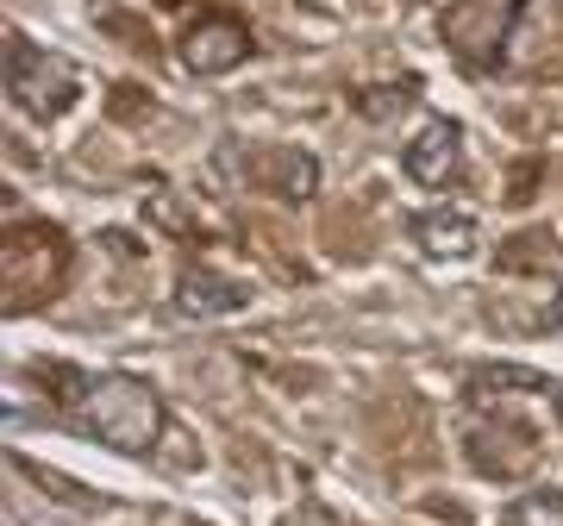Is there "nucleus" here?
Segmentation results:
<instances>
[{
  "label": "nucleus",
  "instance_id": "obj_6",
  "mask_svg": "<svg viewBox=\"0 0 563 526\" xmlns=\"http://www.w3.org/2000/svg\"><path fill=\"white\" fill-rule=\"evenodd\" d=\"M176 51H181V69H195V76H232L257 51V39H251V25L239 13H207V20H195L181 32Z\"/></svg>",
  "mask_w": 563,
  "mask_h": 526
},
{
  "label": "nucleus",
  "instance_id": "obj_4",
  "mask_svg": "<svg viewBox=\"0 0 563 526\" xmlns=\"http://www.w3.org/2000/svg\"><path fill=\"white\" fill-rule=\"evenodd\" d=\"M7 95L25 120H63L81 95V76L57 51H38L32 39H7Z\"/></svg>",
  "mask_w": 563,
  "mask_h": 526
},
{
  "label": "nucleus",
  "instance_id": "obj_13",
  "mask_svg": "<svg viewBox=\"0 0 563 526\" xmlns=\"http://www.w3.org/2000/svg\"><path fill=\"white\" fill-rule=\"evenodd\" d=\"M413 95H420V81H388V88H357V95H351V107H357L363 120H395Z\"/></svg>",
  "mask_w": 563,
  "mask_h": 526
},
{
  "label": "nucleus",
  "instance_id": "obj_15",
  "mask_svg": "<svg viewBox=\"0 0 563 526\" xmlns=\"http://www.w3.org/2000/svg\"><path fill=\"white\" fill-rule=\"evenodd\" d=\"M539 176H544V163L539 157H526L514 176H507V207H526L532 201V188H539Z\"/></svg>",
  "mask_w": 563,
  "mask_h": 526
},
{
  "label": "nucleus",
  "instance_id": "obj_16",
  "mask_svg": "<svg viewBox=\"0 0 563 526\" xmlns=\"http://www.w3.org/2000/svg\"><path fill=\"white\" fill-rule=\"evenodd\" d=\"M551 320L563 326V276H558V302H551Z\"/></svg>",
  "mask_w": 563,
  "mask_h": 526
},
{
  "label": "nucleus",
  "instance_id": "obj_8",
  "mask_svg": "<svg viewBox=\"0 0 563 526\" xmlns=\"http://www.w3.org/2000/svg\"><path fill=\"white\" fill-rule=\"evenodd\" d=\"M169 307H176L181 320H232V314L251 307V288H244L239 276H220V270L195 263V270H181V276H176Z\"/></svg>",
  "mask_w": 563,
  "mask_h": 526
},
{
  "label": "nucleus",
  "instance_id": "obj_10",
  "mask_svg": "<svg viewBox=\"0 0 563 526\" xmlns=\"http://www.w3.org/2000/svg\"><path fill=\"white\" fill-rule=\"evenodd\" d=\"M495 270L501 276H563V239L551 226H526V232H514L501 244Z\"/></svg>",
  "mask_w": 563,
  "mask_h": 526
},
{
  "label": "nucleus",
  "instance_id": "obj_18",
  "mask_svg": "<svg viewBox=\"0 0 563 526\" xmlns=\"http://www.w3.org/2000/svg\"><path fill=\"white\" fill-rule=\"evenodd\" d=\"M157 7H188V0H157Z\"/></svg>",
  "mask_w": 563,
  "mask_h": 526
},
{
  "label": "nucleus",
  "instance_id": "obj_9",
  "mask_svg": "<svg viewBox=\"0 0 563 526\" xmlns=\"http://www.w3.org/2000/svg\"><path fill=\"white\" fill-rule=\"evenodd\" d=\"M476 220L470 213H457V207H432V213H420L413 220V244H420L432 263H470L476 257Z\"/></svg>",
  "mask_w": 563,
  "mask_h": 526
},
{
  "label": "nucleus",
  "instance_id": "obj_11",
  "mask_svg": "<svg viewBox=\"0 0 563 526\" xmlns=\"http://www.w3.org/2000/svg\"><path fill=\"white\" fill-rule=\"evenodd\" d=\"M263 183H269L276 201H313V188H320V157L301 151V144H282V151H269Z\"/></svg>",
  "mask_w": 563,
  "mask_h": 526
},
{
  "label": "nucleus",
  "instance_id": "obj_14",
  "mask_svg": "<svg viewBox=\"0 0 563 526\" xmlns=\"http://www.w3.org/2000/svg\"><path fill=\"white\" fill-rule=\"evenodd\" d=\"M144 220L163 226V232H176V239H188V232H195V220L181 213V195H169V188H157V195L144 201Z\"/></svg>",
  "mask_w": 563,
  "mask_h": 526
},
{
  "label": "nucleus",
  "instance_id": "obj_5",
  "mask_svg": "<svg viewBox=\"0 0 563 526\" xmlns=\"http://www.w3.org/2000/svg\"><path fill=\"white\" fill-rule=\"evenodd\" d=\"M463 451H470V464L483 470V476H495V483H520L526 470L544 458L532 426L501 420V414H488V407H476V420H470V432H463Z\"/></svg>",
  "mask_w": 563,
  "mask_h": 526
},
{
  "label": "nucleus",
  "instance_id": "obj_3",
  "mask_svg": "<svg viewBox=\"0 0 563 526\" xmlns=\"http://www.w3.org/2000/svg\"><path fill=\"white\" fill-rule=\"evenodd\" d=\"M520 20H526V0H451L439 13V39L470 76H495L507 63V44H514Z\"/></svg>",
  "mask_w": 563,
  "mask_h": 526
},
{
  "label": "nucleus",
  "instance_id": "obj_17",
  "mask_svg": "<svg viewBox=\"0 0 563 526\" xmlns=\"http://www.w3.org/2000/svg\"><path fill=\"white\" fill-rule=\"evenodd\" d=\"M551 407H558V420H563V388H551Z\"/></svg>",
  "mask_w": 563,
  "mask_h": 526
},
{
  "label": "nucleus",
  "instance_id": "obj_12",
  "mask_svg": "<svg viewBox=\"0 0 563 526\" xmlns=\"http://www.w3.org/2000/svg\"><path fill=\"white\" fill-rule=\"evenodd\" d=\"M501 526H563V489H532L520 502H507Z\"/></svg>",
  "mask_w": 563,
  "mask_h": 526
},
{
  "label": "nucleus",
  "instance_id": "obj_7",
  "mask_svg": "<svg viewBox=\"0 0 563 526\" xmlns=\"http://www.w3.org/2000/svg\"><path fill=\"white\" fill-rule=\"evenodd\" d=\"M401 169H407V183H420V188L457 183V169H463V125L457 120H426L420 132L407 139Z\"/></svg>",
  "mask_w": 563,
  "mask_h": 526
},
{
  "label": "nucleus",
  "instance_id": "obj_2",
  "mask_svg": "<svg viewBox=\"0 0 563 526\" xmlns=\"http://www.w3.org/2000/svg\"><path fill=\"white\" fill-rule=\"evenodd\" d=\"M69 276V232L51 220H13L7 251H0V283H7V314H38Z\"/></svg>",
  "mask_w": 563,
  "mask_h": 526
},
{
  "label": "nucleus",
  "instance_id": "obj_1",
  "mask_svg": "<svg viewBox=\"0 0 563 526\" xmlns=\"http://www.w3.org/2000/svg\"><path fill=\"white\" fill-rule=\"evenodd\" d=\"M38 376L51 383L63 420L76 426L81 439L125 451V458L157 451L169 414H163V395L144 376H132V370H69V364H44Z\"/></svg>",
  "mask_w": 563,
  "mask_h": 526
}]
</instances>
